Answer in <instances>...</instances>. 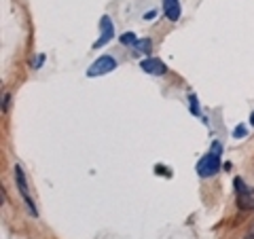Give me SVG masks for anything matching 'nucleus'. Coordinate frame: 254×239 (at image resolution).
<instances>
[{
	"label": "nucleus",
	"mask_w": 254,
	"mask_h": 239,
	"mask_svg": "<svg viewBox=\"0 0 254 239\" xmlns=\"http://www.w3.org/2000/svg\"><path fill=\"white\" fill-rule=\"evenodd\" d=\"M220 167H222L220 157L214 155V153H208L205 157L199 159V163H197L195 172H197V176H199V178H212V176H216V174H218Z\"/></svg>",
	"instance_id": "f257e3e1"
},
{
	"label": "nucleus",
	"mask_w": 254,
	"mask_h": 239,
	"mask_svg": "<svg viewBox=\"0 0 254 239\" xmlns=\"http://www.w3.org/2000/svg\"><path fill=\"white\" fill-rule=\"evenodd\" d=\"M233 184H235V195H237L240 208L246 210V212H254V190L246 184L242 178H235Z\"/></svg>",
	"instance_id": "f03ea898"
},
{
	"label": "nucleus",
	"mask_w": 254,
	"mask_h": 239,
	"mask_svg": "<svg viewBox=\"0 0 254 239\" xmlns=\"http://www.w3.org/2000/svg\"><path fill=\"white\" fill-rule=\"evenodd\" d=\"M13 170H15V184H17L19 193H21V197H23V201H26V208H28V212L32 214V216L36 218V216H38V210H36V205H34V201H32V197H30V193H28V180H26V174H23L21 165H15Z\"/></svg>",
	"instance_id": "7ed1b4c3"
},
{
	"label": "nucleus",
	"mask_w": 254,
	"mask_h": 239,
	"mask_svg": "<svg viewBox=\"0 0 254 239\" xmlns=\"http://www.w3.org/2000/svg\"><path fill=\"white\" fill-rule=\"evenodd\" d=\"M115 68H117V60L113 58V55H102V58H98L89 68H87V76L95 78V76H102V74L113 72Z\"/></svg>",
	"instance_id": "20e7f679"
},
{
	"label": "nucleus",
	"mask_w": 254,
	"mask_h": 239,
	"mask_svg": "<svg viewBox=\"0 0 254 239\" xmlns=\"http://www.w3.org/2000/svg\"><path fill=\"white\" fill-rule=\"evenodd\" d=\"M115 38V26H113V19L104 15V17L100 19V38L93 43V49H100V47L108 45L110 41Z\"/></svg>",
	"instance_id": "39448f33"
},
{
	"label": "nucleus",
	"mask_w": 254,
	"mask_h": 239,
	"mask_svg": "<svg viewBox=\"0 0 254 239\" xmlns=\"http://www.w3.org/2000/svg\"><path fill=\"white\" fill-rule=\"evenodd\" d=\"M140 68L142 72L146 74H153V76H163L165 72H168V66H165V61L157 60V58H146L140 61Z\"/></svg>",
	"instance_id": "423d86ee"
},
{
	"label": "nucleus",
	"mask_w": 254,
	"mask_h": 239,
	"mask_svg": "<svg viewBox=\"0 0 254 239\" xmlns=\"http://www.w3.org/2000/svg\"><path fill=\"white\" fill-rule=\"evenodd\" d=\"M163 15L170 21H178L182 9H180V0H163Z\"/></svg>",
	"instance_id": "0eeeda50"
},
{
	"label": "nucleus",
	"mask_w": 254,
	"mask_h": 239,
	"mask_svg": "<svg viewBox=\"0 0 254 239\" xmlns=\"http://www.w3.org/2000/svg\"><path fill=\"white\" fill-rule=\"evenodd\" d=\"M150 49H153V43H150V38H144V41H138L136 47H133V53H138V55H148Z\"/></svg>",
	"instance_id": "6e6552de"
},
{
	"label": "nucleus",
	"mask_w": 254,
	"mask_h": 239,
	"mask_svg": "<svg viewBox=\"0 0 254 239\" xmlns=\"http://www.w3.org/2000/svg\"><path fill=\"white\" fill-rule=\"evenodd\" d=\"M189 110H190V115H195V117H203L201 115V110H199V100H197V95L195 93H190L189 95Z\"/></svg>",
	"instance_id": "1a4fd4ad"
},
{
	"label": "nucleus",
	"mask_w": 254,
	"mask_h": 239,
	"mask_svg": "<svg viewBox=\"0 0 254 239\" xmlns=\"http://www.w3.org/2000/svg\"><path fill=\"white\" fill-rule=\"evenodd\" d=\"M136 43H138V38L133 32H125L121 36V45H125V47H136Z\"/></svg>",
	"instance_id": "9d476101"
},
{
	"label": "nucleus",
	"mask_w": 254,
	"mask_h": 239,
	"mask_svg": "<svg viewBox=\"0 0 254 239\" xmlns=\"http://www.w3.org/2000/svg\"><path fill=\"white\" fill-rule=\"evenodd\" d=\"M246 135H248V127H246V123H240L233 129V138L235 140H242V138H246Z\"/></svg>",
	"instance_id": "9b49d317"
},
{
	"label": "nucleus",
	"mask_w": 254,
	"mask_h": 239,
	"mask_svg": "<svg viewBox=\"0 0 254 239\" xmlns=\"http://www.w3.org/2000/svg\"><path fill=\"white\" fill-rule=\"evenodd\" d=\"M45 60H47V55L45 53H38L34 60H32V68L34 70H38V68H43V63H45Z\"/></svg>",
	"instance_id": "f8f14e48"
},
{
	"label": "nucleus",
	"mask_w": 254,
	"mask_h": 239,
	"mask_svg": "<svg viewBox=\"0 0 254 239\" xmlns=\"http://www.w3.org/2000/svg\"><path fill=\"white\" fill-rule=\"evenodd\" d=\"M9 102H11V95L4 93L2 95V115H6V108H9Z\"/></svg>",
	"instance_id": "ddd939ff"
},
{
	"label": "nucleus",
	"mask_w": 254,
	"mask_h": 239,
	"mask_svg": "<svg viewBox=\"0 0 254 239\" xmlns=\"http://www.w3.org/2000/svg\"><path fill=\"white\" fill-rule=\"evenodd\" d=\"M155 15H157L155 11H148V13L144 15V19H146V21H153V19H155Z\"/></svg>",
	"instance_id": "4468645a"
},
{
	"label": "nucleus",
	"mask_w": 254,
	"mask_h": 239,
	"mask_svg": "<svg viewBox=\"0 0 254 239\" xmlns=\"http://www.w3.org/2000/svg\"><path fill=\"white\" fill-rule=\"evenodd\" d=\"M244 239H254V227L248 231V233H246V237H244Z\"/></svg>",
	"instance_id": "2eb2a0df"
},
{
	"label": "nucleus",
	"mask_w": 254,
	"mask_h": 239,
	"mask_svg": "<svg viewBox=\"0 0 254 239\" xmlns=\"http://www.w3.org/2000/svg\"><path fill=\"white\" fill-rule=\"evenodd\" d=\"M250 125H252V127H254V113H252V115H250Z\"/></svg>",
	"instance_id": "dca6fc26"
}]
</instances>
